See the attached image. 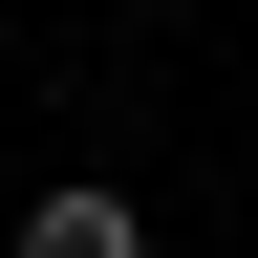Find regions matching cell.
<instances>
[{
	"instance_id": "cell-1",
	"label": "cell",
	"mask_w": 258,
	"mask_h": 258,
	"mask_svg": "<svg viewBox=\"0 0 258 258\" xmlns=\"http://www.w3.org/2000/svg\"><path fill=\"white\" fill-rule=\"evenodd\" d=\"M22 258H151V237H129V194H22Z\"/></svg>"
}]
</instances>
